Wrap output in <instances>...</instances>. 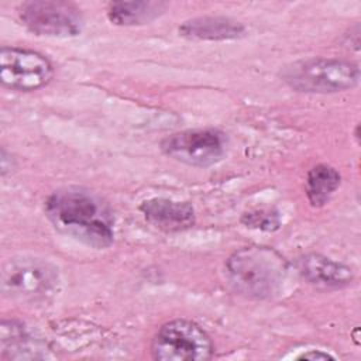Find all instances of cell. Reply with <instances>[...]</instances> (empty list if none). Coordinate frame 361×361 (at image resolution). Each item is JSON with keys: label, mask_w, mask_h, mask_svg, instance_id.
<instances>
[{"label": "cell", "mask_w": 361, "mask_h": 361, "mask_svg": "<svg viewBox=\"0 0 361 361\" xmlns=\"http://www.w3.org/2000/svg\"><path fill=\"white\" fill-rule=\"evenodd\" d=\"M145 220L165 233H179L195 226V209L189 202L168 197H151L140 204Z\"/></svg>", "instance_id": "cell-9"}, {"label": "cell", "mask_w": 361, "mask_h": 361, "mask_svg": "<svg viewBox=\"0 0 361 361\" xmlns=\"http://www.w3.org/2000/svg\"><path fill=\"white\" fill-rule=\"evenodd\" d=\"M58 285V272L54 265L37 258H13L1 271V290L4 295L35 302L54 293Z\"/></svg>", "instance_id": "cell-5"}, {"label": "cell", "mask_w": 361, "mask_h": 361, "mask_svg": "<svg viewBox=\"0 0 361 361\" xmlns=\"http://www.w3.org/2000/svg\"><path fill=\"white\" fill-rule=\"evenodd\" d=\"M0 166H1V175H3V176H4L7 172H11V168H13V159H11V155L6 151V148H1Z\"/></svg>", "instance_id": "cell-17"}, {"label": "cell", "mask_w": 361, "mask_h": 361, "mask_svg": "<svg viewBox=\"0 0 361 361\" xmlns=\"http://www.w3.org/2000/svg\"><path fill=\"white\" fill-rule=\"evenodd\" d=\"M281 79L300 93H337L355 87L360 82V66L338 58H309L285 65Z\"/></svg>", "instance_id": "cell-3"}, {"label": "cell", "mask_w": 361, "mask_h": 361, "mask_svg": "<svg viewBox=\"0 0 361 361\" xmlns=\"http://www.w3.org/2000/svg\"><path fill=\"white\" fill-rule=\"evenodd\" d=\"M166 8L165 1H111L107 6V18L111 24L120 27L142 25L162 16Z\"/></svg>", "instance_id": "cell-12"}, {"label": "cell", "mask_w": 361, "mask_h": 361, "mask_svg": "<svg viewBox=\"0 0 361 361\" xmlns=\"http://www.w3.org/2000/svg\"><path fill=\"white\" fill-rule=\"evenodd\" d=\"M340 182L341 176L336 168L326 164L314 165L307 172L305 182V190L309 203L313 207L324 206L340 186Z\"/></svg>", "instance_id": "cell-13"}, {"label": "cell", "mask_w": 361, "mask_h": 361, "mask_svg": "<svg viewBox=\"0 0 361 361\" xmlns=\"http://www.w3.org/2000/svg\"><path fill=\"white\" fill-rule=\"evenodd\" d=\"M162 152L185 165L209 168L223 159L227 137L217 128H190L166 135L161 141Z\"/></svg>", "instance_id": "cell-6"}, {"label": "cell", "mask_w": 361, "mask_h": 361, "mask_svg": "<svg viewBox=\"0 0 361 361\" xmlns=\"http://www.w3.org/2000/svg\"><path fill=\"white\" fill-rule=\"evenodd\" d=\"M1 358L23 360V358H39L35 351L31 350V337L23 324L17 322H1Z\"/></svg>", "instance_id": "cell-14"}, {"label": "cell", "mask_w": 361, "mask_h": 361, "mask_svg": "<svg viewBox=\"0 0 361 361\" xmlns=\"http://www.w3.org/2000/svg\"><path fill=\"white\" fill-rule=\"evenodd\" d=\"M213 351L207 331L188 319L164 323L151 341V355L158 361H207Z\"/></svg>", "instance_id": "cell-4"}, {"label": "cell", "mask_w": 361, "mask_h": 361, "mask_svg": "<svg viewBox=\"0 0 361 361\" xmlns=\"http://www.w3.org/2000/svg\"><path fill=\"white\" fill-rule=\"evenodd\" d=\"M298 269L306 282L322 289L344 288L354 279V272L348 265L317 252L300 257Z\"/></svg>", "instance_id": "cell-10"}, {"label": "cell", "mask_w": 361, "mask_h": 361, "mask_svg": "<svg viewBox=\"0 0 361 361\" xmlns=\"http://www.w3.org/2000/svg\"><path fill=\"white\" fill-rule=\"evenodd\" d=\"M21 23L34 34L56 38L76 37L82 32L80 10L62 0H31L18 7Z\"/></svg>", "instance_id": "cell-7"}, {"label": "cell", "mask_w": 361, "mask_h": 361, "mask_svg": "<svg viewBox=\"0 0 361 361\" xmlns=\"http://www.w3.org/2000/svg\"><path fill=\"white\" fill-rule=\"evenodd\" d=\"M298 360H334L333 355H330L329 353L320 351V350H309L307 353H303L298 357Z\"/></svg>", "instance_id": "cell-16"}, {"label": "cell", "mask_w": 361, "mask_h": 361, "mask_svg": "<svg viewBox=\"0 0 361 361\" xmlns=\"http://www.w3.org/2000/svg\"><path fill=\"white\" fill-rule=\"evenodd\" d=\"M52 76L54 66L45 55L18 47L0 48V82L4 87L32 92L48 85Z\"/></svg>", "instance_id": "cell-8"}, {"label": "cell", "mask_w": 361, "mask_h": 361, "mask_svg": "<svg viewBox=\"0 0 361 361\" xmlns=\"http://www.w3.org/2000/svg\"><path fill=\"white\" fill-rule=\"evenodd\" d=\"M241 223H244L247 227L251 228H259L267 231H274L279 228L281 220L276 212L274 210H250L243 214Z\"/></svg>", "instance_id": "cell-15"}, {"label": "cell", "mask_w": 361, "mask_h": 361, "mask_svg": "<svg viewBox=\"0 0 361 361\" xmlns=\"http://www.w3.org/2000/svg\"><path fill=\"white\" fill-rule=\"evenodd\" d=\"M224 268L228 285L235 293L261 300L281 290L289 265L275 248L250 245L234 251Z\"/></svg>", "instance_id": "cell-2"}, {"label": "cell", "mask_w": 361, "mask_h": 361, "mask_svg": "<svg viewBox=\"0 0 361 361\" xmlns=\"http://www.w3.org/2000/svg\"><path fill=\"white\" fill-rule=\"evenodd\" d=\"M45 216L59 233L93 248H106L114 240L110 206L83 188L58 189L45 200Z\"/></svg>", "instance_id": "cell-1"}, {"label": "cell", "mask_w": 361, "mask_h": 361, "mask_svg": "<svg viewBox=\"0 0 361 361\" xmlns=\"http://www.w3.org/2000/svg\"><path fill=\"white\" fill-rule=\"evenodd\" d=\"M179 34L189 39L224 41L237 39L245 34L243 23L224 16H203L186 20L179 25Z\"/></svg>", "instance_id": "cell-11"}]
</instances>
